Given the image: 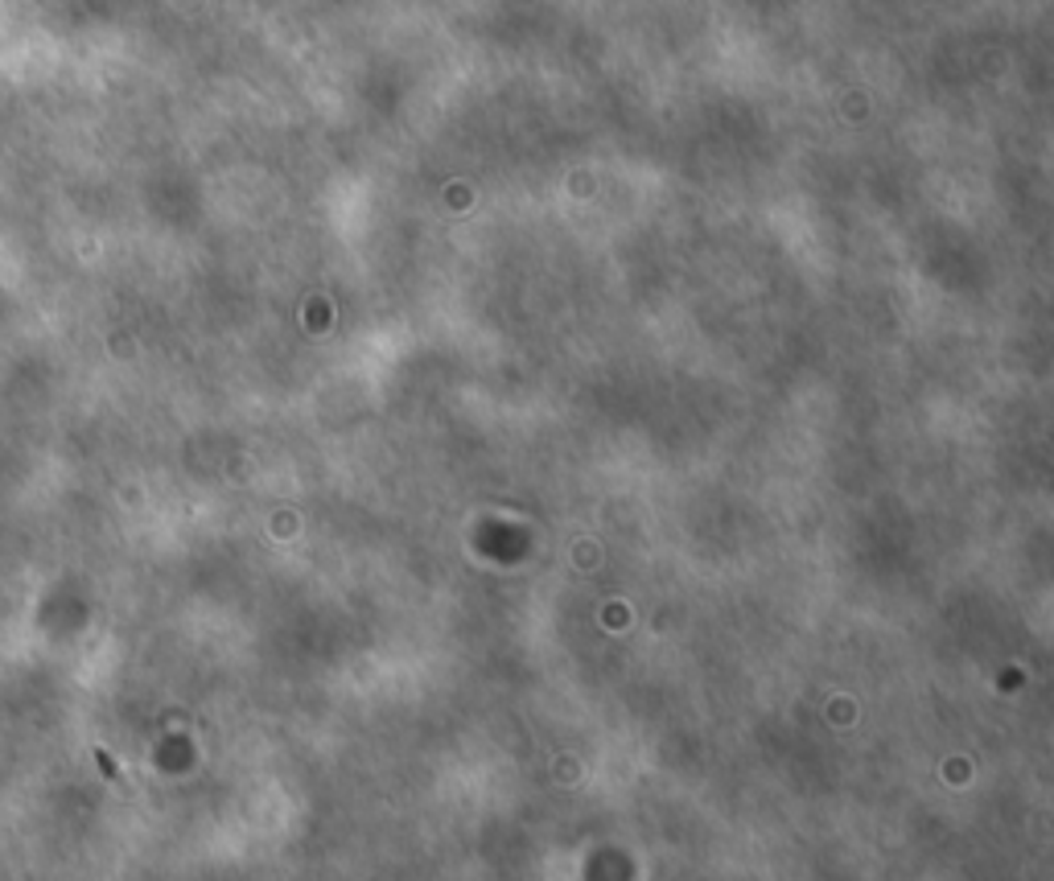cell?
Wrapping results in <instances>:
<instances>
[{
	"instance_id": "6da1fadb",
	"label": "cell",
	"mask_w": 1054,
	"mask_h": 881,
	"mask_svg": "<svg viewBox=\"0 0 1054 881\" xmlns=\"http://www.w3.org/2000/svg\"><path fill=\"white\" fill-rule=\"evenodd\" d=\"M95 762H99V771L108 774L111 783H120V771H116V762H111V758L104 754V750H95Z\"/></svg>"
}]
</instances>
